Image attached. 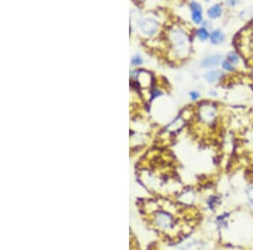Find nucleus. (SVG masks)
<instances>
[{
    "instance_id": "nucleus-3",
    "label": "nucleus",
    "mask_w": 253,
    "mask_h": 250,
    "mask_svg": "<svg viewBox=\"0 0 253 250\" xmlns=\"http://www.w3.org/2000/svg\"><path fill=\"white\" fill-rule=\"evenodd\" d=\"M220 76H221V72L219 71H211L206 73L204 77L208 82H215L216 80H218L220 77Z\"/></svg>"
},
{
    "instance_id": "nucleus-2",
    "label": "nucleus",
    "mask_w": 253,
    "mask_h": 250,
    "mask_svg": "<svg viewBox=\"0 0 253 250\" xmlns=\"http://www.w3.org/2000/svg\"><path fill=\"white\" fill-rule=\"evenodd\" d=\"M221 59L222 56H218V55L208 56V57H207V58L203 60L202 65L203 66H206V67H208V66H214V65H217V64L219 63V61H221Z\"/></svg>"
},
{
    "instance_id": "nucleus-1",
    "label": "nucleus",
    "mask_w": 253,
    "mask_h": 250,
    "mask_svg": "<svg viewBox=\"0 0 253 250\" xmlns=\"http://www.w3.org/2000/svg\"><path fill=\"white\" fill-rule=\"evenodd\" d=\"M191 8L192 10V19L195 23H200L202 21V14H201V6L198 3L192 2L191 3Z\"/></svg>"
},
{
    "instance_id": "nucleus-7",
    "label": "nucleus",
    "mask_w": 253,
    "mask_h": 250,
    "mask_svg": "<svg viewBox=\"0 0 253 250\" xmlns=\"http://www.w3.org/2000/svg\"><path fill=\"white\" fill-rule=\"evenodd\" d=\"M223 67H224V69L228 70V71H232L233 70V66H232V65L230 63H229V61H223Z\"/></svg>"
},
{
    "instance_id": "nucleus-9",
    "label": "nucleus",
    "mask_w": 253,
    "mask_h": 250,
    "mask_svg": "<svg viewBox=\"0 0 253 250\" xmlns=\"http://www.w3.org/2000/svg\"><path fill=\"white\" fill-rule=\"evenodd\" d=\"M141 62H142V60L140 59V57H139V56H135V57L133 58V64H140Z\"/></svg>"
},
{
    "instance_id": "nucleus-4",
    "label": "nucleus",
    "mask_w": 253,
    "mask_h": 250,
    "mask_svg": "<svg viewBox=\"0 0 253 250\" xmlns=\"http://www.w3.org/2000/svg\"><path fill=\"white\" fill-rule=\"evenodd\" d=\"M211 41L214 44H217V43H220L222 40H224V35L222 34L221 31L219 30H215L213 31L212 34H211Z\"/></svg>"
},
{
    "instance_id": "nucleus-5",
    "label": "nucleus",
    "mask_w": 253,
    "mask_h": 250,
    "mask_svg": "<svg viewBox=\"0 0 253 250\" xmlns=\"http://www.w3.org/2000/svg\"><path fill=\"white\" fill-rule=\"evenodd\" d=\"M221 8L219 5H215L212 7V8L208 10V15L211 18H216L218 16L220 15L221 13Z\"/></svg>"
},
{
    "instance_id": "nucleus-10",
    "label": "nucleus",
    "mask_w": 253,
    "mask_h": 250,
    "mask_svg": "<svg viewBox=\"0 0 253 250\" xmlns=\"http://www.w3.org/2000/svg\"><path fill=\"white\" fill-rule=\"evenodd\" d=\"M191 97L192 98V99H196V98H198V93L197 92H192L191 93Z\"/></svg>"
},
{
    "instance_id": "nucleus-8",
    "label": "nucleus",
    "mask_w": 253,
    "mask_h": 250,
    "mask_svg": "<svg viewBox=\"0 0 253 250\" xmlns=\"http://www.w3.org/2000/svg\"><path fill=\"white\" fill-rule=\"evenodd\" d=\"M229 61H231L232 62H237L238 61V56L234 52H232V53H229Z\"/></svg>"
},
{
    "instance_id": "nucleus-6",
    "label": "nucleus",
    "mask_w": 253,
    "mask_h": 250,
    "mask_svg": "<svg viewBox=\"0 0 253 250\" xmlns=\"http://www.w3.org/2000/svg\"><path fill=\"white\" fill-rule=\"evenodd\" d=\"M197 35H198V37H199L201 40H206V39L208 37V33L204 28H201V29H198V31H197Z\"/></svg>"
}]
</instances>
